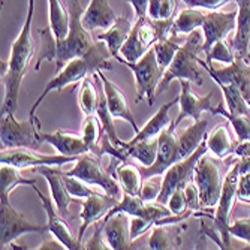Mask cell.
I'll list each match as a JSON object with an SVG mask.
<instances>
[{"label":"cell","mask_w":250,"mask_h":250,"mask_svg":"<svg viewBox=\"0 0 250 250\" xmlns=\"http://www.w3.org/2000/svg\"><path fill=\"white\" fill-rule=\"evenodd\" d=\"M235 2L238 5V9L232 48L235 51V57L246 59L250 43V0H235Z\"/></svg>","instance_id":"484cf974"},{"label":"cell","mask_w":250,"mask_h":250,"mask_svg":"<svg viewBox=\"0 0 250 250\" xmlns=\"http://www.w3.org/2000/svg\"><path fill=\"white\" fill-rule=\"evenodd\" d=\"M189 8H201L207 11H217L231 0H183Z\"/></svg>","instance_id":"7dc6e473"},{"label":"cell","mask_w":250,"mask_h":250,"mask_svg":"<svg viewBox=\"0 0 250 250\" xmlns=\"http://www.w3.org/2000/svg\"><path fill=\"white\" fill-rule=\"evenodd\" d=\"M109 57H112V54L109 53L106 43L102 41H98V42H95L93 47L90 48L88 53L67 62L63 66V69L53 80H50L47 83L42 95L32 105L30 112H29L30 119L36 117L35 116L36 109L39 108L42 101L47 98L53 90H63L67 85L78 84L80 81H83L88 75H93L98 71H111L114 66H112V63L109 62Z\"/></svg>","instance_id":"3957f363"},{"label":"cell","mask_w":250,"mask_h":250,"mask_svg":"<svg viewBox=\"0 0 250 250\" xmlns=\"http://www.w3.org/2000/svg\"><path fill=\"white\" fill-rule=\"evenodd\" d=\"M20 185L35 186L36 180L24 178L20 172V168L9 165V164H2V167H0V199H2V204L9 202L11 192Z\"/></svg>","instance_id":"f1b7e54d"},{"label":"cell","mask_w":250,"mask_h":250,"mask_svg":"<svg viewBox=\"0 0 250 250\" xmlns=\"http://www.w3.org/2000/svg\"><path fill=\"white\" fill-rule=\"evenodd\" d=\"M64 181H66L67 192L71 193L72 198H87V196H90V195L95 193V192H99L95 188L90 186L88 183H85L84 180L77 178V177H72V175L64 174Z\"/></svg>","instance_id":"ab89813d"},{"label":"cell","mask_w":250,"mask_h":250,"mask_svg":"<svg viewBox=\"0 0 250 250\" xmlns=\"http://www.w3.org/2000/svg\"><path fill=\"white\" fill-rule=\"evenodd\" d=\"M235 156L241 157V156H250V140L247 141H243V143H237V147H235V151H234Z\"/></svg>","instance_id":"816d5d0a"},{"label":"cell","mask_w":250,"mask_h":250,"mask_svg":"<svg viewBox=\"0 0 250 250\" xmlns=\"http://www.w3.org/2000/svg\"><path fill=\"white\" fill-rule=\"evenodd\" d=\"M41 138L43 143L53 146L60 154L64 156H81L90 151L83 135L78 133L64 132V130H56L54 133L41 132Z\"/></svg>","instance_id":"7402d4cb"},{"label":"cell","mask_w":250,"mask_h":250,"mask_svg":"<svg viewBox=\"0 0 250 250\" xmlns=\"http://www.w3.org/2000/svg\"><path fill=\"white\" fill-rule=\"evenodd\" d=\"M229 234L250 246V216L234 220V223L229 226Z\"/></svg>","instance_id":"ee69618b"},{"label":"cell","mask_w":250,"mask_h":250,"mask_svg":"<svg viewBox=\"0 0 250 250\" xmlns=\"http://www.w3.org/2000/svg\"><path fill=\"white\" fill-rule=\"evenodd\" d=\"M185 229H186V225L181 226L178 223L154 225L150 241H148V249L151 250L180 249L181 243H183Z\"/></svg>","instance_id":"603a6c76"},{"label":"cell","mask_w":250,"mask_h":250,"mask_svg":"<svg viewBox=\"0 0 250 250\" xmlns=\"http://www.w3.org/2000/svg\"><path fill=\"white\" fill-rule=\"evenodd\" d=\"M119 199L111 196L108 193H101V192H95L90 196L85 198V201H83V211L80 213L81 217V226L78 231V240L80 243L83 241V237L87 231V228L92 223H96L98 220H104L105 216L109 213V210L112 207L117 206Z\"/></svg>","instance_id":"e0dca14e"},{"label":"cell","mask_w":250,"mask_h":250,"mask_svg":"<svg viewBox=\"0 0 250 250\" xmlns=\"http://www.w3.org/2000/svg\"><path fill=\"white\" fill-rule=\"evenodd\" d=\"M177 125L171 122L159 135V150L157 159L151 167H141L140 171L144 178L164 175L165 171L174 165L175 162L181 161V146H180V136L175 135Z\"/></svg>","instance_id":"8fae6325"},{"label":"cell","mask_w":250,"mask_h":250,"mask_svg":"<svg viewBox=\"0 0 250 250\" xmlns=\"http://www.w3.org/2000/svg\"><path fill=\"white\" fill-rule=\"evenodd\" d=\"M38 249H41V250H48V249H51V250H62V249H66V247L56 237H54V240H51L50 237H47V234H43V241H42V244Z\"/></svg>","instance_id":"f907efd6"},{"label":"cell","mask_w":250,"mask_h":250,"mask_svg":"<svg viewBox=\"0 0 250 250\" xmlns=\"http://www.w3.org/2000/svg\"><path fill=\"white\" fill-rule=\"evenodd\" d=\"M177 11L175 0H148L147 15L151 20H169L174 18Z\"/></svg>","instance_id":"f35d334b"},{"label":"cell","mask_w":250,"mask_h":250,"mask_svg":"<svg viewBox=\"0 0 250 250\" xmlns=\"http://www.w3.org/2000/svg\"><path fill=\"white\" fill-rule=\"evenodd\" d=\"M83 249H88V250H93V249H99V250H104V249H109L108 244L105 243V238H104V222L99 223V220L96 222L95 225V232L84 246Z\"/></svg>","instance_id":"bcb514c9"},{"label":"cell","mask_w":250,"mask_h":250,"mask_svg":"<svg viewBox=\"0 0 250 250\" xmlns=\"http://www.w3.org/2000/svg\"><path fill=\"white\" fill-rule=\"evenodd\" d=\"M244 249H250V246H247V247H244Z\"/></svg>","instance_id":"11a10c76"},{"label":"cell","mask_w":250,"mask_h":250,"mask_svg":"<svg viewBox=\"0 0 250 250\" xmlns=\"http://www.w3.org/2000/svg\"><path fill=\"white\" fill-rule=\"evenodd\" d=\"M219 87L222 88V93L225 98V104L228 111L234 114H246L250 116V105L240 92V88L235 84H222L219 83Z\"/></svg>","instance_id":"e575fe53"},{"label":"cell","mask_w":250,"mask_h":250,"mask_svg":"<svg viewBox=\"0 0 250 250\" xmlns=\"http://www.w3.org/2000/svg\"><path fill=\"white\" fill-rule=\"evenodd\" d=\"M98 75L104 84V90H105V96H106V104H108V108H109V112L112 114V117L114 119H123L126 120L127 123H130L132 129L135 132H138L140 127L138 125H136V120L132 114V111H130V106L127 104V99L126 96L123 95L122 92V88L114 84L111 80H108L102 71H98Z\"/></svg>","instance_id":"44dd1931"},{"label":"cell","mask_w":250,"mask_h":250,"mask_svg":"<svg viewBox=\"0 0 250 250\" xmlns=\"http://www.w3.org/2000/svg\"><path fill=\"white\" fill-rule=\"evenodd\" d=\"M125 2L130 3L135 12L136 18H141L147 15V9H148V0H125Z\"/></svg>","instance_id":"681fc988"},{"label":"cell","mask_w":250,"mask_h":250,"mask_svg":"<svg viewBox=\"0 0 250 250\" xmlns=\"http://www.w3.org/2000/svg\"><path fill=\"white\" fill-rule=\"evenodd\" d=\"M132 27L133 26L130 20H127L126 17H117V20L106 29V32L98 35L96 39L105 42L112 57H117L120 56V50L123 47V43L126 42L127 36L130 35Z\"/></svg>","instance_id":"4316f807"},{"label":"cell","mask_w":250,"mask_h":250,"mask_svg":"<svg viewBox=\"0 0 250 250\" xmlns=\"http://www.w3.org/2000/svg\"><path fill=\"white\" fill-rule=\"evenodd\" d=\"M198 63L206 67L217 84H235L250 105V64L243 57H235V60L223 69H214L211 63L201 59H198Z\"/></svg>","instance_id":"5bb4252c"},{"label":"cell","mask_w":250,"mask_h":250,"mask_svg":"<svg viewBox=\"0 0 250 250\" xmlns=\"http://www.w3.org/2000/svg\"><path fill=\"white\" fill-rule=\"evenodd\" d=\"M48 15H50V30L56 42L63 41L69 33V9L62 0H48Z\"/></svg>","instance_id":"f546056e"},{"label":"cell","mask_w":250,"mask_h":250,"mask_svg":"<svg viewBox=\"0 0 250 250\" xmlns=\"http://www.w3.org/2000/svg\"><path fill=\"white\" fill-rule=\"evenodd\" d=\"M213 116H222L228 120L237 135V140L240 143L250 140V116L246 114H234V112L228 111V108H225L223 104H220L216 109Z\"/></svg>","instance_id":"d590c367"},{"label":"cell","mask_w":250,"mask_h":250,"mask_svg":"<svg viewBox=\"0 0 250 250\" xmlns=\"http://www.w3.org/2000/svg\"><path fill=\"white\" fill-rule=\"evenodd\" d=\"M202 36L201 32H192L185 39V43L181 45L177 51L174 60L165 71L161 83L157 85L156 96L162 95L165 90L169 87L171 81L174 80H188L190 83H195L196 85H202V75L199 72V53L202 51Z\"/></svg>","instance_id":"277c9868"},{"label":"cell","mask_w":250,"mask_h":250,"mask_svg":"<svg viewBox=\"0 0 250 250\" xmlns=\"http://www.w3.org/2000/svg\"><path fill=\"white\" fill-rule=\"evenodd\" d=\"M181 45H183L181 43V38L175 36V35H169L168 38L157 41L153 45L154 53H156V59H157L162 69H165V71L168 69V66L174 60V57H175V54L180 50Z\"/></svg>","instance_id":"836d02e7"},{"label":"cell","mask_w":250,"mask_h":250,"mask_svg":"<svg viewBox=\"0 0 250 250\" xmlns=\"http://www.w3.org/2000/svg\"><path fill=\"white\" fill-rule=\"evenodd\" d=\"M32 189L36 192V195L41 198L42 201V206H43V210L45 213H47V226H48V231L57 238L60 240L66 249L69 250H74V249H83V244L80 243L78 237H75L71 231V228L67 226V223L63 220L62 214L59 211L54 210L53 204H51V199L45 196L38 188L36 185L32 186Z\"/></svg>","instance_id":"d6986e66"},{"label":"cell","mask_w":250,"mask_h":250,"mask_svg":"<svg viewBox=\"0 0 250 250\" xmlns=\"http://www.w3.org/2000/svg\"><path fill=\"white\" fill-rule=\"evenodd\" d=\"M157 150H159V138H151L129 146L126 148V153L129 157L136 159L143 167H151L157 159Z\"/></svg>","instance_id":"d6a6232c"},{"label":"cell","mask_w":250,"mask_h":250,"mask_svg":"<svg viewBox=\"0 0 250 250\" xmlns=\"http://www.w3.org/2000/svg\"><path fill=\"white\" fill-rule=\"evenodd\" d=\"M223 180L225 177L222 175L219 164L214 159L204 154L198 161L193 174V181L198 188L202 210H210L217 206L223 188Z\"/></svg>","instance_id":"9c48e42d"},{"label":"cell","mask_w":250,"mask_h":250,"mask_svg":"<svg viewBox=\"0 0 250 250\" xmlns=\"http://www.w3.org/2000/svg\"><path fill=\"white\" fill-rule=\"evenodd\" d=\"M80 156H64V154H42L38 150L30 148H6L2 150L0 162L14 165L20 169H33L36 167L50 165L62 167L64 164L77 162Z\"/></svg>","instance_id":"7c38bea8"},{"label":"cell","mask_w":250,"mask_h":250,"mask_svg":"<svg viewBox=\"0 0 250 250\" xmlns=\"http://www.w3.org/2000/svg\"><path fill=\"white\" fill-rule=\"evenodd\" d=\"M161 190H162V180L159 178V175L150 177V178H146V181L143 183L140 196L146 202H156Z\"/></svg>","instance_id":"b9f144b4"},{"label":"cell","mask_w":250,"mask_h":250,"mask_svg":"<svg viewBox=\"0 0 250 250\" xmlns=\"http://www.w3.org/2000/svg\"><path fill=\"white\" fill-rule=\"evenodd\" d=\"M167 206L172 211V214H183V213L190 211L188 208V198H186L185 188H177L171 193V196H169V199L167 202Z\"/></svg>","instance_id":"7bdbcfd3"},{"label":"cell","mask_w":250,"mask_h":250,"mask_svg":"<svg viewBox=\"0 0 250 250\" xmlns=\"http://www.w3.org/2000/svg\"><path fill=\"white\" fill-rule=\"evenodd\" d=\"M237 199L246 204H250V172L238 175L237 185Z\"/></svg>","instance_id":"c3c4849f"},{"label":"cell","mask_w":250,"mask_h":250,"mask_svg":"<svg viewBox=\"0 0 250 250\" xmlns=\"http://www.w3.org/2000/svg\"><path fill=\"white\" fill-rule=\"evenodd\" d=\"M2 150L6 148H30L39 150L45 143L41 138V122L38 117L18 122L14 114L2 116Z\"/></svg>","instance_id":"ba28073f"},{"label":"cell","mask_w":250,"mask_h":250,"mask_svg":"<svg viewBox=\"0 0 250 250\" xmlns=\"http://www.w3.org/2000/svg\"><path fill=\"white\" fill-rule=\"evenodd\" d=\"M130 240L135 241L136 238H140L147 229H150L153 223L144 217L140 216H130Z\"/></svg>","instance_id":"f6af8a7d"},{"label":"cell","mask_w":250,"mask_h":250,"mask_svg":"<svg viewBox=\"0 0 250 250\" xmlns=\"http://www.w3.org/2000/svg\"><path fill=\"white\" fill-rule=\"evenodd\" d=\"M177 102H180V96H175L171 102L164 104L161 108L157 109L156 114L150 119V122L146 123V126L143 129H140L138 132H136L135 136L130 141L125 143L123 148L126 150L129 146H132L135 143H140V141H144V140H151V138H154V136L161 135V132L171 123V119L168 116V112L174 106V104H177Z\"/></svg>","instance_id":"d4e9b609"},{"label":"cell","mask_w":250,"mask_h":250,"mask_svg":"<svg viewBox=\"0 0 250 250\" xmlns=\"http://www.w3.org/2000/svg\"><path fill=\"white\" fill-rule=\"evenodd\" d=\"M117 20L108 0H90L87 9L83 14V26L93 32L96 29H108Z\"/></svg>","instance_id":"cb8c5ba5"},{"label":"cell","mask_w":250,"mask_h":250,"mask_svg":"<svg viewBox=\"0 0 250 250\" xmlns=\"http://www.w3.org/2000/svg\"><path fill=\"white\" fill-rule=\"evenodd\" d=\"M204 20H206V14H202L199 9L189 8L183 9L175 18H174V26L171 29V35L175 36H183L190 35L198 27L202 26Z\"/></svg>","instance_id":"1f68e13d"},{"label":"cell","mask_w":250,"mask_h":250,"mask_svg":"<svg viewBox=\"0 0 250 250\" xmlns=\"http://www.w3.org/2000/svg\"><path fill=\"white\" fill-rule=\"evenodd\" d=\"M2 2H3V0H2Z\"/></svg>","instance_id":"9f6ffc18"},{"label":"cell","mask_w":250,"mask_h":250,"mask_svg":"<svg viewBox=\"0 0 250 250\" xmlns=\"http://www.w3.org/2000/svg\"><path fill=\"white\" fill-rule=\"evenodd\" d=\"M83 138L87 144V147L90 148V151L98 154V148H99V141H101V136L104 132V127L98 119L96 114L92 116H85L84 122H83Z\"/></svg>","instance_id":"74e56055"},{"label":"cell","mask_w":250,"mask_h":250,"mask_svg":"<svg viewBox=\"0 0 250 250\" xmlns=\"http://www.w3.org/2000/svg\"><path fill=\"white\" fill-rule=\"evenodd\" d=\"M35 12V0H29V11L18 38L14 41L11 56L8 60V72L2 78L5 84V98L2 105V116L14 114L18 106L20 87L24 80L32 57L35 54V43L32 38V21Z\"/></svg>","instance_id":"7a4b0ae2"},{"label":"cell","mask_w":250,"mask_h":250,"mask_svg":"<svg viewBox=\"0 0 250 250\" xmlns=\"http://www.w3.org/2000/svg\"><path fill=\"white\" fill-rule=\"evenodd\" d=\"M202 32L206 36V41L202 43V51L208 54L213 45L217 41H223L231 32L237 27V11L231 12H220V11H210L206 14V20L202 22Z\"/></svg>","instance_id":"9a60e30c"},{"label":"cell","mask_w":250,"mask_h":250,"mask_svg":"<svg viewBox=\"0 0 250 250\" xmlns=\"http://www.w3.org/2000/svg\"><path fill=\"white\" fill-rule=\"evenodd\" d=\"M101 159H102L101 156H98L92 151L84 153L78 157L75 167L69 171H66L64 174L81 178L90 186L101 188L105 193L114 196L120 201L123 196L122 186L119 183L117 177L112 175V169H116V165H112V167L109 165L108 169H104L102 164H101Z\"/></svg>","instance_id":"5b68a950"},{"label":"cell","mask_w":250,"mask_h":250,"mask_svg":"<svg viewBox=\"0 0 250 250\" xmlns=\"http://www.w3.org/2000/svg\"><path fill=\"white\" fill-rule=\"evenodd\" d=\"M33 172L42 175L47 180L53 202L56 204V208L62 216H69V206L71 202L75 201L71 193L67 192L66 181H64V172L59 169V167H50V165H42L32 169Z\"/></svg>","instance_id":"ac0fdd59"},{"label":"cell","mask_w":250,"mask_h":250,"mask_svg":"<svg viewBox=\"0 0 250 250\" xmlns=\"http://www.w3.org/2000/svg\"><path fill=\"white\" fill-rule=\"evenodd\" d=\"M98 102H99V92L95 83L88 78H84L81 81V88H80V95H78V104L81 111L85 116H92L96 114L98 109Z\"/></svg>","instance_id":"8d00e7d4"},{"label":"cell","mask_w":250,"mask_h":250,"mask_svg":"<svg viewBox=\"0 0 250 250\" xmlns=\"http://www.w3.org/2000/svg\"><path fill=\"white\" fill-rule=\"evenodd\" d=\"M250 172V156H241L238 161V175Z\"/></svg>","instance_id":"f5cc1de1"},{"label":"cell","mask_w":250,"mask_h":250,"mask_svg":"<svg viewBox=\"0 0 250 250\" xmlns=\"http://www.w3.org/2000/svg\"><path fill=\"white\" fill-rule=\"evenodd\" d=\"M116 177L119 180L123 192L140 196L141 188L144 183L143 181L144 177H143L140 168H136L135 165H130L127 162H122V165L116 167Z\"/></svg>","instance_id":"4dcf8cb0"},{"label":"cell","mask_w":250,"mask_h":250,"mask_svg":"<svg viewBox=\"0 0 250 250\" xmlns=\"http://www.w3.org/2000/svg\"><path fill=\"white\" fill-rule=\"evenodd\" d=\"M244 60H246L247 63H250V51L247 53V56H246V59H244Z\"/></svg>","instance_id":"db71d44e"},{"label":"cell","mask_w":250,"mask_h":250,"mask_svg":"<svg viewBox=\"0 0 250 250\" xmlns=\"http://www.w3.org/2000/svg\"><path fill=\"white\" fill-rule=\"evenodd\" d=\"M181 93H180V114L174 120V123L178 126L185 119H192L193 122L201 120L202 112H210L214 114V106L211 105L213 92H210L206 98H199L192 92L190 81L180 80Z\"/></svg>","instance_id":"2e32d148"},{"label":"cell","mask_w":250,"mask_h":250,"mask_svg":"<svg viewBox=\"0 0 250 250\" xmlns=\"http://www.w3.org/2000/svg\"><path fill=\"white\" fill-rule=\"evenodd\" d=\"M0 210H2V225H0V246H2V249H8V246L20 238L22 234L39 232L43 235L50 232L47 223L38 225L29 222L21 213L14 210L9 202L2 204Z\"/></svg>","instance_id":"4fadbf2b"},{"label":"cell","mask_w":250,"mask_h":250,"mask_svg":"<svg viewBox=\"0 0 250 250\" xmlns=\"http://www.w3.org/2000/svg\"><path fill=\"white\" fill-rule=\"evenodd\" d=\"M237 185H238V161L234 162L232 168L225 175L222 193H220V198L217 202V208H216L214 216H210L204 210H201V213H195V217L204 216V217L211 219L216 223L219 234H220V240H222V249H231L229 226H231L232 208L237 201Z\"/></svg>","instance_id":"52a82bcc"},{"label":"cell","mask_w":250,"mask_h":250,"mask_svg":"<svg viewBox=\"0 0 250 250\" xmlns=\"http://www.w3.org/2000/svg\"><path fill=\"white\" fill-rule=\"evenodd\" d=\"M104 238L109 249H135V244L130 240V220L126 213H116L104 220Z\"/></svg>","instance_id":"ffe728a7"},{"label":"cell","mask_w":250,"mask_h":250,"mask_svg":"<svg viewBox=\"0 0 250 250\" xmlns=\"http://www.w3.org/2000/svg\"><path fill=\"white\" fill-rule=\"evenodd\" d=\"M235 60V54L229 50L228 43L223 41H217L210 53L207 54V63H211V62H222V63H226V64H231L232 62Z\"/></svg>","instance_id":"60d3db41"},{"label":"cell","mask_w":250,"mask_h":250,"mask_svg":"<svg viewBox=\"0 0 250 250\" xmlns=\"http://www.w3.org/2000/svg\"><path fill=\"white\" fill-rule=\"evenodd\" d=\"M206 143L208 151H211L219 159H225L229 154H234L237 147V143L231 138V133L226 123L214 126L206 136Z\"/></svg>","instance_id":"83f0119b"},{"label":"cell","mask_w":250,"mask_h":250,"mask_svg":"<svg viewBox=\"0 0 250 250\" xmlns=\"http://www.w3.org/2000/svg\"><path fill=\"white\" fill-rule=\"evenodd\" d=\"M207 143L204 140L199 147L188 157L181 159V161L175 162L174 165H171L162 178V190L159 193V198L156 202L159 204H167L171 193L177 189V188H186L189 183L193 181V174H195V167L198 164L199 159L207 154Z\"/></svg>","instance_id":"30bf717a"},{"label":"cell","mask_w":250,"mask_h":250,"mask_svg":"<svg viewBox=\"0 0 250 250\" xmlns=\"http://www.w3.org/2000/svg\"><path fill=\"white\" fill-rule=\"evenodd\" d=\"M67 9H69V33L63 41L56 42L50 29L39 32L42 47L35 64L36 72H39L43 62H56L57 72H60L67 62L84 56L95 45L90 32L83 26V14L85 9L80 0H67Z\"/></svg>","instance_id":"6da1fadb"},{"label":"cell","mask_w":250,"mask_h":250,"mask_svg":"<svg viewBox=\"0 0 250 250\" xmlns=\"http://www.w3.org/2000/svg\"><path fill=\"white\" fill-rule=\"evenodd\" d=\"M122 64L127 66L135 75V87H136V102H141L143 99H147L148 105H154L157 85L161 83L165 69H162L156 59L154 48L151 47L138 62L130 63L122 59V56L116 57Z\"/></svg>","instance_id":"8992f818"}]
</instances>
